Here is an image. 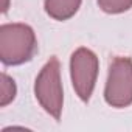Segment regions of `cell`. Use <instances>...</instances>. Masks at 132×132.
I'll return each mask as SVG.
<instances>
[{
    "instance_id": "cell-1",
    "label": "cell",
    "mask_w": 132,
    "mask_h": 132,
    "mask_svg": "<svg viewBox=\"0 0 132 132\" xmlns=\"http://www.w3.org/2000/svg\"><path fill=\"white\" fill-rule=\"evenodd\" d=\"M37 51L34 30L27 23H3L0 27V59L5 65H20Z\"/></svg>"
},
{
    "instance_id": "cell-2",
    "label": "cell",
    "mask_w": 132,
    "mask_h": 132,
    "mask_svg": "<svg viewBox=\"0 0 132 132\" xmlns=\"http://www.w3.org/2000/svg\"><path fill=\"white\" fill-rule=\"evenodd\" d=\"M34 95L42 109L59 121L64 107V90L61 81V64L56 56H51L39 72L34 82Z\"/></svg>"
},
{
    "instance_id": "cell-3",
    "label": "cell",
    "mask_w": 132,
    "mask_h": 132,
    "mask_svg": "<svg viewBox=\"0 0 132 132\" xmlns=\"http://www.w3.org/2000/svg\"><path fill=\"white\" fill-rule=\"evenodd\" d=\"M104 100L115 109L132 104V59L117 56L109 65V75L104 87Z\"/></svg>"
},
{
    "instance_id": "cell-4",
    "label": "cell",
    "mask_w": 132,
    "mask_h": 132,
    "mask_svg": "<svg viewBox=\"0 0 132 132\" xmlns=\"http://www.w3.org/2000/svg\"><path fill=\"white\" fill-rule=\"evenodd\" d=\"M100 70V61L98 56L86 47H79L73 51L70 57V75H72V84L76 92V95L84 101L89 103L96 78Z\"/></svg>"
},
{
    "instance_id": "cell-5",
    "label": "cell",
    "mask_w": 132,
    "mask_h": 132,
    "mask_svg": "<svg viewBox=\"0 0 132 132\" xmlns=\"http://www.w3.org/2000/svg\"><path fill=\"white\" fill-rule=\"evenodd\" d=\"M81 2L82 0H45L44 8L51 19L64 22L72 19L78 13V10L81 8Z\"/></svg>"
},
{
    "instance_id": "cell-6",
    "label": "cell",
    "mask_w": 132,
    "mask_h": 132,
    "mask_svg": "<svg viewBox=\"0 0 132 132\" xmlns=\"http://www.w3.org/2000/svg\"><path fill=\"white\" fill-rule=\"evenodd\" d=\"M0 82H2L0 84V107H6L16 98L17 87H16L14 79L8 76L5 72L0 75Z\"/></svg>"
},
{
    "instance_id": "cell-7",
    "label": "cell",
    "mask_w": 132,
    "mask_h": 132,
    "mask_svg": "<svg viewBox=\"0 0 132 132\" xmlns=\"http://www.w3.org/2000/svg\"><path fill=\"white\" fill-rule=\"evenodd\" d=\"M98 6L107 14H121L132 8V0H96Z\"/></svg>"
},
{
    "instance_id": "cell-8",
    "label": "cell",
    "mask_w": 132,
    "mask_h": 132,
    "mask_svg": "<svg viewBox=\"0 0 132 132\" xmlns=\"http://www.w3.org/2000/svg\"><path fill=\"white\" fill-rule=\"evenodd\" d=\"M8 10V0H5V5H3V13H6Z\"/></svg>"
}]
</instances>
